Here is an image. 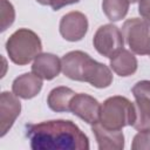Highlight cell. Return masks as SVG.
<instances>
[{
    "instance_id": "cell-1",
    "label": "cell",
    "mask_w": 150,
    "mask_h": 150,
    "mask_svg": "<svg viewBox=\"0 0 150 150\" xmlns=\"http://www.w3.org/2000/svg\"><path fill=\"white\" fill-rule=\"evenodd\" d=\"M33 150H88L87 135L69 120H52L26 125Z\"/></svg>"
},
{
    "instance_id": "cell-2",
    "label": "cell",
    "mask_w": 150,
    "mask_h": 150,
    "mask_svg": "<svg viewBox=\"0 0 150 150\" xmlns=\"http://www.w3.org/2000/svg\"><path fill=\"white\" fill-rule=\"evenodd\" d=\"M62 73L73 81L88 82L95 88H107L112 82V73L108 66L91 59L82 50H73L61 59Z\"/></svg>"
},
{
    "instance_id": "cell-3",
    "label": "cell",
    "mask_w": 150,
    "mask_h": 150,
    "mask_svg": "<svg viewBox=\"0 0 150 150\" xmlns=\"http://www.w3.org/2000/svg\"><path fill=\"white\" fill-rule=\"evenodd\" d=\"M136 121L135 104L124 96L108 97L101 104L98 122L108 129L122 130L128 125H134Z\"/></svg>"
},
{
    "instance_id": "cell-4",
    "label": "cell",
    "mask_w": 150,
    "mask_h": 150,
    "mask_svg": "<svg viewBox=\"0 0 150 150\" xmlns=\"http://www.w3.org/2000/svg\"><path fill=\"white\" fill-rule=\"evenodd\" d=\"M6 50L13 63L25 66L41 54L42 43L35 32L28 28H20L8 38Z\"/></svg>"
},
{
    "instance_id": "cell-5",
    "label": "cell",
    "mask_w": 150,
    "mask_h": 150,
    "mask_svg": "<svg viewBox=\"0 0 150 150\" xmlns=\"http://www.w3.org/2000/svg\"><path fill=\"white\" fill-rule=\"evenodd\" d=\"M122 34L132 53L150 54V25L146 21L138 18L125 20L122 26Z\"/></svg>"
},
{
    "instance_id": "cell-6",
    "label": "cell",
    "mask_w": 150,
    "mask_h": 150,
    "mask_svg": "<svg viewBox=\"0 0 150 150\" xmlns=\"http://www.w3.org/2000/svg\"><path fill=\"white\" fill-rule=\"evenodd\" d=\"M93 45L98 54L111 59L117 52L123 49L124 38L117 26L108 23L97 28L93 38Z\"/></svg>"
},
{
    "instance_id": "cell-7",
    "label": "cell",
    "mask_w": 150,
    "mask_h": 150,
    "mask_svg": "<svg viewBox=\"0 0 150 150\" xmlns=\"http://www.w3.org/2000/svg\"><path fill=\"white\" fill-rule=\"evenodd\" d=\"M131 93L136 109V121L132 127L138 131L148 130L150 129V81H138L131 88Z\"/></svg>"
},
{
    "instance_id": "cell-8",
    "label": "cell",
    "mask_w": 150,
    "mask_h": 150,
    "mask_svg": "<svg viewBox=\"0 0 150 150\" xmlns=\"http://www.w3.org/2000/svg\"><path fill=\"white\" fill-rule=\"evenodd\" d=\"M61 36L70 42L80 41L84 38L88 30V19L87 16L77 11L69 12L64 14L59 25Z\"/></svg>"
},
{
    "instance_id": "cell-9",
    "label": "cell",
    "mask_w": 150,
    "mask_h": 150,
    "mask_svg": "<svg viewBox=\"0 0 150 150\" xmlns=\"http://www.w3.org/2000/svg\"><path fill=\"white\" fill-rule=\"evenodd\" d=\"M70 111L83 120L88 124H94L100 120L101 104L93 96L80 93L75 94V96L70 101Z\"/></svg>"
},
{
    "instance_id": "cell-10",
    "label": "cell",
    "mask_w": 150,
    "mask_h": 150,
    "mask_svg": "<svg viewBox=\"0 0 150 150\" xmlns=\"http://www.w3.org/2000/svg\"><path fill=\"white\" fill-rule=\"evenodd\" d=\"M21 112V103L15 94L9 91L1 93L0 96V136L4 137L13 127Z\"/></svg>"
},
{
    "instance_id": "cell-11",
    "label": "cell",
    "mask_w": 150,
    "mask_h": 150,
    "mask_svg": "<svg viewBox=\"0 0 150 150\" xmlns=\"http://www.w3.org/2000/svg\"><path fill=\"white\" fill-rule=\"evenodd\" d=\"M91 131L95 135L100 150H122L124 148V135L122 130L104 128L100 122L91 124Z\"/></svg>"
},
{
    "instance_id": "cell-12",
    "label": "cell",
    "mask_w": 150,
    "mask_h": 150,
    "mask_svg": "<svg viewBox=\"0 0 150 150\" xmlns=\"http://www.w3.org/2000/svg\"><path fill=\"white\" fill-rule=\"evenodd\" d=\"M42 79L36 74L25 73L18 76L12 83V91L18 97L23 100H30L35 97L42 89Z\"/></svg>"
},
{
    "instance_id": "cell-13",
    "label": "cell",
    "mask_w": 150,
    "mask_h": 150,
    "mask_svg": "<svg viewBox=\"0 0 150 150\" xmlns=\"http://www.w3.org/2000/svg\"><path fill=\"white\" fill-rule=\"evenodd\" d=\"M62 70L61 60L52 53L39 54L32 64V71L40 76L42 80H53Z\"/></svg>"
},
{
    "instance_id": "cell-14",
    "label": "cell",
    "mask_w": 150,
    "mask_h": 150,
    "mask_svg": "<svg viewBox=\"0 0 150 150\" xmlns=\"http://www.w3.org/2000/svg\"><path fill=\"white\" fill-rule=\"evenodd\" d=\"M138 67L136 56L127 49H121L110 59V68L121 77L131 76L136 73Z\"/></svg>"
},
{
    "instance_id": "cell-15",
    "label": "cell",
    "mask_w": 150,
    "mask_h": 150,
    "mask_svg": "<svg viewBox=\"0 0 150 150\" xmlns=\"http://www.w3.org/2000/svg\"><path fill=\"white\" fill-rule=\"evenodd\" d=\"M75 91L68 87H56L50 90L47 97L48 107L56 112L70 111V101L75 96Z\"/></svg>"
},
{
    "instance_id": "cell-16",
    "label": "cell",
    "mask_w": 150,
    "mask_h": 150,
    "mask_svg": "<svg viewBox=\"0 0 150 150\" xmlns=\"http://www.w3.org/2000/svg\"><path fill=\"white\" fill-rule=\"evenodd\" d=\"M129 0H103L102 9L108 20L115 22L125 18L129 11Z\"/></svg>"
},
{
    "instance_id": "cell-17",
    "label": "cell",
    "mask_w": 150,
    "mask_h": 150,
    "mask_svg": "<svg viewBox=\"0 0 150 150\" xmlns=\"http://www.w3.org/2000/svg\"><path fill=\"white\" fill-rule=\"evenodd\" d=\"M0 15H1V30L4 32L14 22L15 19L14 7L8 0H1Z\"/></svg>"
},
{
    "instance_id": "cell-18",
    "label": "cell",
    "mask_w": 150,
    "mask_h": 150,
    "mask_svg": "<svg viewBox=\"0 0 150 150\" xmlns=\"http://www.w3.org/2000/svg\"><path fill=\"white\" fill-rule=\"evenodd\" d=\"M132 150H150V129L139 130L132 139Z\"/></svg>"
},
{
    "instance_id": "cell-19",
    "label": "cell",
    "mask_w": 150,
    "mask_h": 150,
    "mask_svg": "<svg viewBox=\"0 0 150 150\" xmlns=\"http://www.w3.org/2000/svg\"><path fill=\"white\" fill-rule=\"evenodd\" d=\"M138 13L150 25V0H138Z\"/></svg>"
},
{
    "instance_id": "cell-20",
    "label": "cell",
    "mask_w": 150,
    "mask_h": 150,
    "mask_svg": "<svg viewBox=\"0 0 150 150\" xmlns=\"http://www.w3.org/2000/svg\"><path fill=\"white\" fill-rule=\"evenodd\" d=\"M79 1L80 0H50V7L53 8V11H59L64 6L77 4Z\"/></svg>"
},
{
    "instance_id": "cell-21",
    "label": "cell",
    "mask_w": 150,
    "mask_h": 150,
    "mask_svg": "<svg viewBox=\"0 0 150 150\" xmlns=\"http://www.w3.org/2000/svg\"><path fill=\"white\" fill-rule=\"evenodd\" d=\"M40 5H43V6H47V5H50V0H36Z\"/></svg>"
},
{
    "instance_id": "cell-22",
    "label": "cell",
    "mask_w": 150,
    "mask_h": 150,
    "mask_svg": "<svg viewBox=\"0 0 150 150\" xmlns=\"http://www.w3.org/2000/svg\"><path fill=\"white\" fill-rule=\"evenodd\" d=\"M131 4H134V2H136V1H138V0H129Z\"/></svg>"
},
{
    "instance_id": "cell-23",
    "label": "cell",
    "mask_w": 150,
    "mask_h": 150,
    "mask_svg": "<svg viewBox=\"0 0 150 150\" xmlns=\"http://www.w3.org/2000/svg\"><path fill=\"white\" fill-rule=\"evenodd\" d=\"M149 56H150V54H149Z\"/></svg>"
}]
</instances>
